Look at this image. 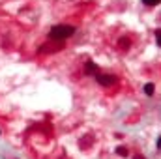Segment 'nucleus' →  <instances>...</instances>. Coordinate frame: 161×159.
I'll return each mask as SVG.
<instances>
[{
    "label": "nucleus",
    "instance_id": "1",
    "mask_svg": "<svg viewBox=\"0 0 161 159\" xmlns=\"http://www.w3.org/2000/svg\"><path fill=\"white\" fill-rule=\"evenodd\" d=\"M73 34H75V26H71V25H56V26L51 28L49 39L51 41H64V39H67Z\"/></svg>",
    "mask_w": 161,
    "mask_h": 159
},
{
    "label": "nucleus",
    "instance_id": "2",
    "mask_svg": "<svg viewBox=\"0 0 161 159\" xmlns=\"http://www.w3.org/2000/svg\"><path fill=\"white\" fill-rule=\"evenodd\" d=\"M96 79H98V82H99L101 86H114V84L118 82V77L109 75V73H98Z\"/></svg>",
    "mask_w": 161,
    "mask_h": 159
},
{
    "label": "nucleus",
    "instance_id": "3",
    "mask_svg": "<svg viewBox=\"0 0 161 159\" xmlns=\"http://www.w3.org/2000/svg\"><path fill=\"white\" fill-rule=\"evenodd\" d=\"M86 73H92V75H98V66L94 62H88L86 64Z\"/></svg>",
    "mask_w": 161,
    "mask_h": 159
},
{
    "label": "nucleus",
    "instance_id": "4",
    "mask_svg": "<svg viewBox=\"0 0 161 159\" xmlns=\"http://www.w3.org/2000/svg\"><path fill=\"white\" fill-rule=\"evenodd\" d=\"M154 90H155V86H154L152 82L144 84V94H146V96H154Z\"/></svg>",
    "mask_w": 161,
    "mask_h": 159
},
{
    "label": "nucleus",
    "instance_id": "5",
    "mask_svg": "<svg viewBox=\"0 0 161 159\" xmlns=\"http://www.w3.org/2000/svg\"><path fill=\"white\" fill-rule=\"evenodd\" d=\"M116 153H118L120 157H126V155H127V148H126V146H118V148H116Z\"/></svg>",
    "mask_w": 161,
    "mask_h": 159
},
{
    "label": "nucleus",
    "instance_id": "6",
    "mask_svg": "<svg viewBox=\"0 0 161 159\" xmlns=\"http://www.w3.org/2000/svg\"><path fill=\"white\" fill-rule=\"evenodd\" d=\"M143 2L146 4V6H155V4H159L161 0H143Z\"/></svg>",
    "mask_w": 161,
    "mask_h": 159
},
{
    "label": "nucleus",
    "instance_id": "7",
    "mask_svg": "<svg viewBox=\"0 0 161 159\" xmlns=\"http://www.w3.org/2000/svg\"><path fill=\"white\" fill-rule=\"evenodd\" d=\"M155 39H157V45L161 47V30H155Z\"/></svg>",
    "mask_w": 161,
    "mask_h": 159
},
{
    "label": "nucleus",
    "instance_id": "8",
    "mask_svg": "<svg viewBox=\"0 0 161 159\" xmlns=\"http://www.w3.org/2000/svg\"><path fill=\"white\" fill-rule=\"evenodd\" d=\"M133 159H146L144 155H141V153H137V155H133Z\"/></svg>",
    "mask_w": 161,
    "mask_h": 159
},
{
    "label": "nucleus",
    "instance_id": "9",
    "mask_svg": "<svg viewBox=\"0 0 161 159\" xmlns=\"http://www.w3.org/2000/svg\"><path fill=\"white\" fill-rule=\"evenodd\" d=\"M155 146H157V150H161V137L157 139V142H155Z\"/></svg>",
    "mask_w": 161,
    "mask_h": 159
}]
</instances>
